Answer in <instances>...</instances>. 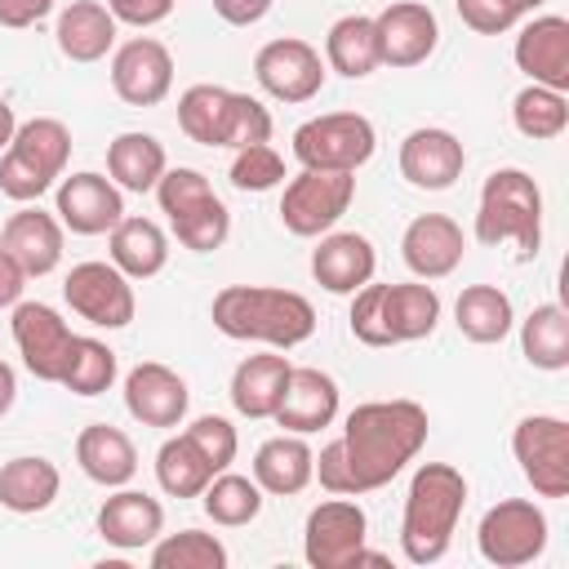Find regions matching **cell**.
<instances>
[{
	"instance_id": "60d3db41",
	"label": "cell",
	"mask_w": 569,
	"mask_h": 569,
	"mask_svg": "<svg viewBox=\"0 0 569 569\" xmlns=\"http://www.w3.org/2000/svg\"><path fill=\"white\" fill-rule=\"evenodd\" d=\"M227 98H231V89H222V84H191V89H182V98H178V129L191 142H200V147H218Z\"/></svg>"
},
{
	"instance_id": "ac0fdd59",
	"label": "cell",
	"mask_w": 569,
	"mask_h": 569,
	"mask_svg": "<svg viewBox=\"0 0 569 569\" xmlns=\"http://www.w3.org/2000/svg\"><path fill=\"white\" fill-rule=\"evenodd\" d=\"M462 227L445 213H418L400 236V258L418 280H445L462 262Z\"/></svg>"
},
{
	"instance_id": "83f0119b",
	"label": "cell",
	"mask_w": 569,
	"mask_h": 569,
	"mask_svg": "<svg viewBox=\"0 0 569 569\" xmlns=\"http://www.w3.org/2000/svg\"><path fill=\"white\" fill-rule=\"evenodd\" d=\"M289 360L276 356V351H262V356H244L231 373V405L240 418H271L276 405H280V391H284V378H289Z\"/></svg>"
},
{
	"instance_id": "d6a6232c",
	"label": "cell",
	"mask_w": 569,
	"mask_h": 569,
	"mask_svg": "<svg viewBox=\"0 0 569 569\" xmlns=\"http://www.w3.org/2000/svg\"><path fill=\"white\" fill-rule=\"evenodd\" d=\"M325 62H329L338 76H347V80H365V76H373V71L382 67L373 18H365V13H347V18H338V22L329 27V36H325Z\"/></svg>"
},
{
	"instance_id": "5b68a950",
	"label": "cell",
	"mask_w": 569,
	"mask_h": 569,
	"mask_svg": "<svg viewBox=\"0 0 569 569\" xmlns=\"http://www.w3.org/2000/svg\"><path fill=\"white\" fill-rule=\"evenodd\" d=\"M156 200H160V213L169 218L178 244H187L191 253L218 249L231 231V213L213 196V187L200 169H182V164L164 169L160 182H156Z\"/></svg>"
},
{
	"instance_id": "d4e9b609",
	"label": "cell",
	"mask_w": 569,
	"mask_h": 569,
	"mask_svg": "<svg viewBox=\"0 0 569 569\" xmlns=\"http://www.w3.org/2000/svg\"><path fill=\"white\" fill-rule=\"evenodd\" d=\"M160 529H164V507L142 489H120L98 511V533L120 551H138L156 542Z\"/></svg>"
},
{
	"instance_id": "603a6c76",
	"label": "cell",
	"mask_w": 569,
	"mask_h": 569,
	"mask_svg": "<svg viewBox=\"0 0 569 569\" xmlns=\"http://www.w3.org/2000/svg\"><path fill=\"white\" fill-rule=\"evenodd\" d=\"M271 418L293 436H311V431L329 427L338 418V382L325 369H311V365L307 369H289L280 405H276Z\"/></svg>"
},
{
	"instance_id": "4316f807",
	"label": "cell",
	"mask_w": 569,
	"mask_h": 569,
	"mask_svg": "<svg viewBox=\"0 0 569 569\" xmlns=\"http://www.w3.org/2000/svg\"><path fill=\"white\" fill-rule=\"evenodd\" d=\"M58 49L71 58V62H98L111 53L116 44V18L107 4L98 0H71L62 13H58Z\"/></svg>"
},
{
	"instance_id": "bcb514c9",
	"label": "cell",
	"mask_w": 569,
	"mask_h": 569,
	"mask_svg": "<svg viewBox=\"0 0 569 569\" xmlns=\"http://www.w3.org/2000/svg\"><path fill=\"white\" fill-rule=\"evenodd\" d=\"M187 436L200 445V453L213 462V471H227V467L236 462V449H240V440H236V427H231L227 418H218V413H204V418H196V422L187 427Z\"/></svg>"
},
{
	"instance_id": "f546056e",
	"label": "cell",
	"mask_w": 569,
	"mask_h": 569,
	"mask_svg": "<svg viewBox=\"0 0 569 569\" xmlns=\"http://www.w3.org/2000/svg\"><path fill=\"white\" fill-rule=\"evenodd\" d=\"M58 489H62V476H58V467L49 462V458H31V453H22V458H9L4 467H0V507L4 511H13V516H36V511H44L53 498H58Z\"/></svg>"
},
{
	"instance_id": "c3c4849f",
	"label": "cell",
	"mask_w": 569,
	"mask_h": 569,
	"mask_svg": "<svg viewBox=\"0 0 569 569\" xmlns=\"http://www.w3.org/2000/svg\"><path fill=\"white\" fill-rule=\"evenodd\" d=\"M458 18L480 36H498V31H511L525 13L511 0H458Z\"/></svg>"
},
{
	"instance_id": "11a10c76",
	"label": "cell",
	"mask_w": 569,
	"mask_h": 569,
	"mask_svg": "<svg viewBox=\"0 0 569 569\" xmlns=\"http://www.w3.org/2000/svg\"><path fill=\"white\" fill-rule=\"evenodd\" d=\"M13 133H18V120H13V107L0 98V151L13 142Z\"/></svg>"
},
{
	"instance_id": "816d5d0a",
	"label": "cell",
	"mask_w": 569,
	"mask_h": 569,
	"mask_svg": "<svg viewBox=\"0 0 569 569\" xmlns=\"http://www.w3.org/2000/svg\"><path fill=\"white\" fill-rule=\"evenodd\" d=\"M271 4L276 0H213V13L222 22H231V27H253V22H262L271 13Z\"/></svg>"
},
{
	"instance_id": "6da1fadb",
	"label": "cell",
	"mask_w": 569,
	"mask_h": 569,
	"mask_svg": "<svg viewBox=\"0 0 569 569\" xmlns=\"http://www.w3.org/2000/svg\"><path fill=\"white\" fill-rule=\"evenodd\" d=\"M427 409L418 400H369L342 422V436L316 453V476L329 493H369L391 485L427 445Z\"/></svg>"
},
{
	"instance_id": "9c48e42d",
	"label": "cell",
	"mask_w": 569,
	"mask_h": 569,
	"mask_svg": "<svg viewBox=\"0 0 569 569\" xmlns=\"http://www.w3.org/2000/svg\"><path fill=\"white\" fill-rule=\"evenodd\" d=\"M511 453L538 498L569 493V422L556 413H529L511 431Z\"/></svg>"
},
{
	"instance_id": "9f6ffc18",
	"label": "cell",
	"mask_w": 569,
	"mask_h": 569,
	"mask_svg": "<svg viewBox=\"0 0 569 569\" xmlns=\"http://www.w3.org/2000/svg\"><path fill=\"white\" fill-rule=\"evenodd\" d=\"M511 4H516V9H520V13H533V9H542V4H547V0H511Z\"/></svg>"
},
{
	"instance_id": "ba28073f",
	"label": "cell",
	"mask_w": 569,
	"mask_h": 569,
	"mask_svg": "<svg viewBox=\"0 0 569 569\" xmlns=\"http://www.w3.org/2000/svg\"><path fill=\"white\" fill-rule=\"evenodd\" d=\"M476 547L498 569H520L547 551V516L529 498H502L480 516Z\"/></svg>"
},
{
	"instance_id": "277c9868",
	"label": "cell",
	"mask_w": 569,
	"mask_h": 569,
	"mask_svg": "<svg viewBox=\"0 0 569 569\" xmlns=\"http://www.w3.org/2000/svg\"><path fill=\"white\" fill-rule=\"evenodd\" d=\"M480 244H516L520 258H538L542 249V191L525 169H493L480 187L476 209Z\"/></svg>"
},
{
	"instance_id": "7dc6e473",
	"label": "cell",
	"mask_w": 569,
	"mask_h": 569,
	"mask_svg": "<svg viewBox=\"0 0 569 569\" xmlns=\"http://www.w3.org/2000/svg\"><path fill=\"white\" fill-rule=\"evenodd\" d=\"M49 187H53V182H49L36 164H27L18 151H9V147H4V156H0V191H4L9 200L31 204V200H40Z\"/></svg>"
},
{
	"instance_id": "9a60e30c",
	"label": "cell",
	"mask_w": 569,
	"mask_h": 569,
	"mask_svg": "<svg viewBox=\"0 0 569 569\" xmlns=\"http://www.w3.org/2000/svg\"><path fill=\"white\" fill-rule=\"evenodd\" d=\"M378 31V58L387 67H418L440 44V22L422 0H396L373 18Z\"/></svg>"
},
{
	"instance_id": "f6af8a7d",
	"label": "cell",
	"mask_w": 569,
	"mask_h": 569,
	"mask_svg": "<svg viewBox=\"0 0 569 569\" xmlns=\"http://www.w3.org/2000/svg\"><path fill=\"white\" fill-rule=\"evenodd\" d=\"M347 325H351V333H356V342H365V347H391V338H387V329H382V284H360L356 293H351V316H347Z\"/></svg>"
},
{
	"instance_id": "836d02e7",
	"label": "cell",
	"mask_w": 569,
	"mask_h": 569,
	"mask_svg": "<svg viewBox=\"0 0 569 569\" xmlns=\"http://www.w3.org/2000/svg\"><path fill=\"white\" fill-rule=\"evenodd\" d=\"M453 320H458V333L489 347V342H502L516 325V311H511V298L498 289V284H467L453 302Z\"/></svg>"
},
{
	"instance_id": "8992f818",
	"label": "cell",
	"mask_w": 569,
	"mask_h": 569,
	"mask_svg": "<svg viewBox=\"0 0 569 569\" xmlns=\"http://www.w3.org/2000/svg\"><path fill=\"white\" fill-rule=\"evenodd\" d=\"M378 147L373 120L360 111H329L293 129V156L302 169H342L356 173Z\"/></svg>"
},
{
	"instance_id": "ee69618b",
	"label": "cell",
	"mask_w": 569,
	"mask_h": 569,
	"mask_svg": "<svg viewBox=\"0 0 569 569\" xmlns=\"http://www.w3.org/2000/svg\"><path fill=\"white\" fill-rule=\"evenodd\" d=\"M284 182V160L271 142H253V147H240L236 160H231V187L236 191H271Z\"/></svg>"
},
{
	"instance_id": "ab89813d",
	"label": "cell",
	"mask_w": 569,
	"mask_h": 569,
	"mask_svg": "<svg viewBox=\"0 0 569 569\" xmlns=\"http://www.w3.org/2000/svg\"><path fill=\"white\" fill-rule=\"evenodd\" d=\"M227 547L204 529H182L151 547V569H227Z\"/></svg>"
},
{
	"instance_id": "3957f363",
	"label": "cell",
	"mask_w": 569,
	"mask_h": 569,
	"mask_svg": "<svg viewBox=\"0 0 569 569\" xmlns=\"http://www.w3.org/2000/svg\"><path fill=\"white\" fill-rule=\"evenodd\" d=\"M467 502V476L449 462H422L405 493V520H400V551L409 565H436L449 551V538L458 529Z\"/></svg>"
},
{
	"instance_id": "4fadbf2b",
	"label": "cell",
	"mask_w": 569,
	"mask_h": 569,
	"mask_svg": "<svg viewBox=\"0 0 569 569\" xmlns=\"http://www.w3.org/2000/svg\"><path fill=\"white\" fill-rule=\"evenodd\" d=\"M13 342H18V356H22L31 378L62 382L76 333L49 302H18L13 307Z\"/></svg>"
},
{
	"instance_id": "7402d4cb",
	"label": "cell",
	"mask_w": 569,
	"mask_h": 569,
	"mask_svg": "<svg viewBox=\"0 0 569 569\" xmlns=\"http://www.w3.org/2000/svg\"><path fill=\"white\" fill-rule=\"evenodd\" d=\"M373 267H378V253H373L369 236H360V231H325L320 244L311 249L316 284L329 293H342V298H351L360 284H369Z\"/></svg>"
},
{
	"instance_id": "2e32d148",
	"label": "cell",
	"mask_w": 569,
	"mask_h": 569,
	"mask_svg": "<svg viewBox=\"0 0 569 569\" xmlns=\"http://www.w3.org/2000/svg\"><path fill=\"white\" fill-rule=\"evenodd\" d=\"M58 222L71 227L76 236H107L124 218V196L111 178L84 169L58 182Z\"/></svg>"
},
{
	"instance_id": "cb8c5ba5",
	"label": "cell",
	"mask_w": 569,
	"mask_h": 569,
	"mask_svg": "<svg viewBox=\"0 0 569 569\" xmlns=\"http://www.w3.org/2000/svg\"><path fill=\"white\" fill-rule=\"evenodd\" d=\"M253 480L262 493H276V498H289V493H302L311 480H316V453L302 436L293 431H280L271 440L258 445L253 453Z\"/></svg>"
},
{
	"instance_id": "db71d44e",
	"label": "cell",
	"mask_w": 569,
	"mask_h": 569,
	"mask_svg": "<svg viewBox=\"0 0 569 569\" xmlns=\"http://www.w3.org/2000/svg\"><path fill=\"white\" fill-rule=\"evenodd\" d=\"M13 400H18V378H13V369L0 360V418L13 409Z\"/></svg>"
},
{
	"instance_id": "f35d334b",
	"label": "cell",
	"mask_w": 569,
	"mask_h": 569,
	"mask_svg": "<svg viewBox=\"0 0 569 569\" xmlns=\"http://www.w3.org/2000/svg\"><path fill=\"white\" fill-rule=\"evenodd\" d=\"M511 120L533 142L560 138L565 124H569V98L560 89H547V84H525L516 93V102H511Z\"/></svg>"
},
{
	"instance_id": "ffe728a7",
	"label": "cell",
	"mask_w": 569,
	"mask_h": 569,
	"mask_svg": "<svg viewBox=\"0 0 569 569\" xmlns=\"http://www.w3.org/2000/svg\"><path fill=\"white\" fill-rule=\"evenodd\" d=\"M462 164H467V151L462 142L449 133V129H413L405 142H400V173L409 187L418 191H445L462 178Z\"/></svg>"
},
{
	"instance_id": "d6986e66",
	"label": "cell",
	"mask_w": 569,
	"mask_h": 569,
	"mask_svg": "<svg viewBox=\"0 0 569 569\" xmlns=\"http://www.w3.org/2000/svg\"><path fill=\"white\" fill-rule=\"evenodd\" d=\"M516 67L529 76V84L569 93V18L542 13L525 22L516 36Z\"/></svg>"
},
{
	"instance_id": "8d00e7d4",
	"label": "cell",
	"mask_w": 569,
	"mask_h": 569,
	"mask_svg": "<svg viewBox=\"0 0 569 569\" xmlns=\"http://www.w3.org/2000/svg\"><path fill=\"white\" fill-rule=\"evenodd\" d=\"M9 151H18L27 164H36L49 182H58L67 173V160H71V129L53 116H36L27 124H18Z\"/></svg>"
},
{
	"instance_id": "30bf717a",
	"label": "cell",
	"mask_w": 569,
	"mask_h": 569,
	"mask_svg": "<svg viewBox=\"0 0 569 569\" xmlns=\"http://www.w3.org/2000/svg\"><path fill=\"white\" fill-rule=\"evenodd\" d=\"M62 298L80 320H89L98 329H124L138 311L133 284L116 262H76L67 271Z\"/></svg>"
},
{
	"instance_id": "5bb4252c",
	"label": "cell",
	"mask_w": 569,
	"mask_h": 569,
	"mask_svg": "<svg viewBox=\"0 0 569 569\" xmlns=\"http://www.w3.org/2000/svg\"><path fill=\"white\" fill-rule=\"evenodd\" d=\"M111 89L129 107H156V102H164L169 89H173V53L160 40H151V36L124 40L111 53Z\"/></svg>"
},
{
	"instance_id": "d590c367",
	"label": "cell",
	"mask_w": 569,
	"mask_h": 569,
	"mask_svg": "<svg viewBox=\"0 0 569 569\" xmlns=\"http://www.w3.org/2000/svg\"><path fill=\"white\" fill-rule=\"evenodd\" d=\"M213 462L200 453V445L182 431V436H169L156 453V480L169 498H200L204 485L213 480Z\"/></svg>"
},
{
	"instance_id": "b9f144b4",
	"label": "cell",
	"mask_w": 569,
	"mask_h": 569,
	"mask_svg": "<svg viewBox=\"0 0 569 569\" xmlns=\"http://www.w3.org/2000/svg\"><path fill=\"white\" fill-rule=\"evenodd\" d=\"M111 382H116V351L107 342H98V338H80L76 333L67 369H62V387L71 396H102Z\"/></svg>"
},
{
	"instance_id": "1f68e13d",
	"label": "cell",
	"mask_w": 569,
	"mask_h": 569,
	"mask_svg": "<svg viewBox=\"0 0 569 569\" xmlns=\"http://www.w3.org/2000/svg\"><path fill=\"white\" fill-rule=\"evenodd\" d=\"M111 262L129 280H151L169 262V236L151 218H120L111 227Z\"/></svg>"
},
{
	"instance_id": "681fc988",
	"label": "cell",
	"mask_w": 569,
	"mask_h": 569,
	"mask_svg": "<svg viewBox=\"0 0 569 569\" xmlns=\"http://www.w3.org/2000/svg\"><path fill=\"white\" fill-rule=\"evenodd\" d=\"M178 0H107L111 18L116 22H129V27H156L173 13Z\"/></svg>"
},
{
	"instance_id": "52a82bcc",
	"label": "cell",
	"mask_w": 569,
	"mask_h": 569,
	"mask_svg": "<svg viewBox=\"0 0 569 569\" xmlns=\"http://www.w3.org/2000/svg\"><path fill=\"white\" fill-rule=\"evenodd\" d=\"M356 200V173L342 169H302L298 178H289L284 196H280V222L284 231L311 240L333 231V222L351 209Z\"/></svg>"
},
{
	"instance_id": "44dd1931",
	"label": "cell",
	"mask_w": 569,
	"mask_h": 569,
	"mask_svg": "<svg viewBox=\"0 0 569 569\" xmlns=\"http://www.w3.org/2000/svg\"><path fill=\"white\" fill-rule=\"evenodd\" d=\"M0 249L27 271V280L49 276L62 262V222L53 213H44L40 204H22L0 227Z\"/></svg>"
},
{
	"instance_id": "8fae6325",
	"label": "cell",
	"mask_w": 569,
	"mask_h": 569,
	"mask_svg": "<svg viewBox=\"0 0 569 569\" xmlns=\"http://www.w3.org/2000/svg\"><path fill=\"white\" fill-rule=\"evenodd\" d=\"M365 538H369L365 507L351 502L347 493H338V498L311 507L307 529H302V556L316 569H351V560L365 547Z\"/></svg>"
},
{
	"instance_id": "f5cc1de1",
	"label": "cell",
	"mask_w": 569,
	"mask_h": 569,
	"mask_svg": "<svg viewBox=\"0 0 569 569\" xmlns=\"http://www.w3.org/2000/svg\"><path fill=\"white\" fill-rule=\"evenodd\" d=\"M22 289H27V271L0 249V307H18Z\"/></svg>"
},
{
	"instance_id": "f1b7e54d",
	"label": "cell",
	"mask_w": 569,
	"mask_h": 569,
	"mask_svg": "<svg viewBox=\"0 0 569 569\" xmlns=\"http://www.w3.org/2000/svg\"><path fill=\"white\" fill-rule=\"evenodd\" d=\"M440 320V293L431 284L405 280V284H382V329L396 342H418L436 329Z\"/></svg>"
},
{
	"instance_id": "e575fe53",
	"label": "cell",
	"mask_w": 569,
	"mask_h": 569,
	"mask_svg": "<svg viewBox=\"0 0 569 569\" xmlns=\"http://www.w3.org/2000/svg\"><path fill=\"white\" fill-rule=\"evenodd\" d=\"M520 351L533 369L560 373L569 369V311L560 302H542L520 320Z\"/></svg>"
},
{
	"instance_id": "7a4b0ae2",
	"label": "cell",
	"mask_w": 569,
	"mask_h": 569,
	"mask_svg": "<svg viewBox=\"0 0 569 569\" xmlns=\"http://www.w3.org/2000/svg\"><path fill=\"white\" fill-rule=\"evenodd\" d=\"M213 329L236 338V342H267V347H298L316 333V307L293 293V289H271V284H227L218 289L213 307Z\"/></svg>"
},
{
	"instance_id": "4dcf8cb0",
	"label": "cell",
	"mask_w": 569,
	"mask_h": 569,
	"mask_svg": "<svg viewBox=\"0 0 569 569\" xmlns=\"http://www.w3.org/2000/svg\"><path fill=\"white\" fill-rule=\"evenodd\" d=\"M164 169H169L164 142L151 138V133L129 129V133L111 138V147H107V173L120 191H156Z\"/></svg>"
},
{
	"instance_id": "484cf974",
	"label": "cell",
	"mask_w": 569,
	"mask_h": 569,
	"mask_svg": "<svg viewBox=\"0 0 569 569\" xmlns=\"http://www.w3.org/2000/svg\"><path fill=\"white\" fill-rule=\"evenodd\" d=\"M76 462H80V471H84L89 480H98V485H107V489H120V485H129L133 471H138V449H133V440H129L120 427L93 422V427H84V431L76 436Z\"/></svg>"
},
{
	"instance_id": "7c38bea8",
	"label": "cell",
	"mask_w": 569,
	"mask_h": 569,
	"mask_svg": "<svg viewBox=\"0 0 569 569\" xmlns=\"http://www.w3.org/2000/svg\"><path fill=\"white\" fill-rule=\"evenodd\" d=\"M253 76H258L262 93H271L276 102H311L325 89V58L316 44H307L298 36H280L258 49Z\"/></svg>"
},
{
	"instance_id": "f907efd6",
	"label": "cell",
	"mask_w": 569,
	"mask_h": 569,
	"mask_svg": "<svg viewBox=\"0 0 569 569\" xmlns=\"http://www.w3.org/2000/svg\"><path fill=\"white\" fill-rule=\"evenodd\" d=\"M49 13H53V0H0V27H13V31L36 27Z\"/></svg>"
},
{
	"instance_id": "7bdbcfd3",
	"label": "cell",
	"mask_w": 569,
	"mask_h": 569,
	"mask_svg": "<svg viewBox=\"0 0 569 569\" xmlns=\"http://www.w3.org/2000/svg\"><path fill=\"white\" fill-rule=\"evenodd\" d=\"M267 138H271V111L258 98L231 89L227 111H222V138H218V147H236L240 151V147L267 142Z\"/></svg>"
},
{
	"instance_id": "74e56055",
	"label": "cell",
	"mask_w": 569,
	"mask_h": 569,
	"mask_svg": "<svg viewBox=\"0 0 569 569\" xmlns=\"http://www.w3.org/2000/svg\"><path fill=\"white\" fill-rule=\"evenodd\" d=\"M200 507H204V516H209L213 525L240 529V525L258 520V511H262V489H258V480H249V476L218 471V476L204 485Z\"/></svg>"
},
{
	"instance_id": "e0dca14e",
	"label": "cell",
	"mask_w": 569,
	"mask_h": 569,
	"mask_svg": "<svg viewBox=\"0 0 569 569\" xmlns=\"http://www.w3.org/2000/svg\"><path fill=\"white\" fill-rule=\"evenodd\" d=\"M187 405H191V391H187V382L169 365L142 360V365L129 369V378H124V409L142 427H178L187 418Z\"/></svg>"
}]
</instances>
